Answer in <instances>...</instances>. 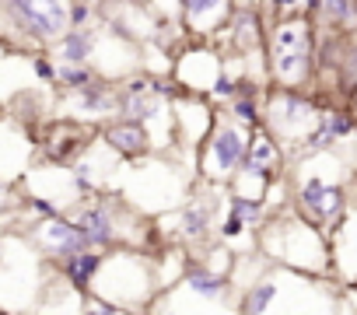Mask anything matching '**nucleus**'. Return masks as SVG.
I'll use <instances>...</instances> for the list:
<instances>
[{
  "mask_svg": "<svg viewBox=\"0 0 357 315\" xmlns=\"http://www.w3.org/2000/svg\"><path fill=\"white\" fill-rule=\"evenodd\" d=\"M333 249V280L357 284V207H347L340 224L329 231Z\"/></svg>",
  "mask_w": 357,
  "mask_h": 315,
  "instance_id": "obj_16",
  "label": "nucleus"
},
{
  "mask_svg": "<svg viewBox=\"0 0 357 315\" xmlns=\"http://www.w3.org/2000/svg\"><path fill=\"white\" fill-rule=\"evenodd\" d=\"M242 315H343V294L333 277H308L266 263L238 287Z\"/></svg>",
  "mask_w": 357,
  "mask_h": 315,
  "instance_id": "obj_1",
  "label": "nucleus"
},
{
  "mask_svg": "<svg viewBox=\"0 0 357 315\" xmlns=\"http://www.w3.org/2000/svg\"><path fill=\"white\" fill-rule=\"evenodd\" d=\"M102 140L123 158V162H137V158H147L154 154V144H151V133L144 130V123H133V119H109L102 130Z\"/></svg>",
  "mask_w": 357,
  "mask_h": 315,
  "instance_id": "obj_18",
  "label": "nucleus"
},
{
  "mask_svg": "<svg viewBox=\"0 0 357 315\" xmlns=\"http://www.w3.org/2000/svg\"><path fill=\"white\" fill-rule=\"evenodd\" d=\"M22 210V190L8 179H0V217H15Z\"/></svg>",
  "mask_w": 357,
  "mask_h": 315,
  "instance_id": "obj_20",
  "label": "nucleus"
},
{
  "mask_svg": "<svg viewBox=\"0 0 357 315\" xmlns=\"http://www.w3.org/2000/svg\"><path fill=\"white\" fill-rule=\"evenodd\" d=\"M172 112H175V140H178L175 151H186V154L197 158L200 144L207 140V133H211V126L218 119L214 105L204 95H186L183 91V95H175Z\"/></svg>",
  "mask_w": 357,
  "mask_h": 315,
  "instance_id": "obj_13",
  "label": "nucleus"
},
{
  "mask_svg": "<svg viewBox=\"0 0 357 315\" xmlns=\"http://www.w3.org/2000/svg\"><path fill=\"white\" fill-rule=\"evenodd\" d=\"M95 43H98V22L81 25V29H70L63 39H56V43L46 49V56H50L53 63H91Z\"/></svg>",
  "mask_w": 357,
  "mask_h": 315,
  "instance_id": "obj_19",
  "label": "nucleus"
},
{
  "mask_svg": "<svg viewBox=\"0 0 357 315\" xmlns=\"http://www.w3.org/2000/svg\"><path fill=\"white\" fill-rule=\"evenodd\" d=\"M221 70H225L221 49H218L214 43H193V39H190V46H183V49L175 53L168 77L178 84V91L204 95V98H207V95L214 91Z\"/></svg>",
  "mask_w": 357,
  "mask_h": 315,
  "instance_id": "obj_10",
  "label": "nucleus"
},
{
  "mask_svg": "<svg viewBox=\"0 0 357 315\" xmlns=\"http://www.w3.org/2000/svg\"><path fill=\"white\" fill-rule=\"evenodd\" d=\"M284 179H287V190H291V207L305 221L319 224L329 235L350 207V200H347V169L340 162L336 147L301 151L294 158V169L284 172Z\"/></svg>",
  "mask_w": 357,
  "mask_h": 315,
  "instance_id": "obj_2",
  "label": "nucleus"
},
{
  "mask_svg": "<svg viewBox=\"0 0 357 315\" xmlns=\"http://www.w3.org/2000/svg\"><path fill=\"white\" fill-rule=\"evenodd\" d=\"M36 154H39L36 130L11 112H0V179L18 186L29 176Z\"/></svg>",
  "mask_w": 357,
  "mask_h": 315,
  "instance_id": "obj_11",
  "label": "nucleus"
},
{
  "mask_svg": "<svg viewBox=\"0 0 357 315\" xmlns=\"http://www.w3.org/2000/svg\"><path fill=\"white\" fill-rule=\"evenodd\" d=\"M249 140H252L249 126L235 123L228 112H218L207 140L197 151V179L214 183V186H228L238 176V169L245 165Z\"/></svg>",
  "mask_w": 357,
  "mask_h": 315,
  "instance_id": "obj_9",
  "label": "nucleus"
},
{
  "mask_svg": "<svg viewBox=\"0 0 357 315\" xmlns=\"http://www.w3.org/2000/svg\"><path fill=\"white\" fill-rule=\"evenodd\" d=\"M305 15L319 36L357 32V0H305Z\"/></svg>",
  "mask_w": 357,
  "mask_h": 315,
  "instance_id": "obj_17",
  "label": "nucleus"
},
{
  "mask_svg": "<svg viewBox=\"0 0 357 315\" xmlns=\"http://www.w3.org/2000/svg\"><path fill=\"white\" fill-rule=\"evenodd\" d=\"M326 105L298 88H266L263 95V130L280 144L287 158H298L308 151V140L315 137L322 123Z\"/></svg>",
  "mask_w": 357,
  "mask_h": 315,
  "instance_id": "obj_8",
  "label": "nucleus"
},
{
  "mask_svg": "<svg viewBox=\"0 0 357 315\" xmlns=\"http://www.w3.org/2000/svg\"><path fill=\"white\" fill-rule=\"evenodd\" d=\"M235 11V0H178V22H183L186 39L193 43H214L218 32L228 25Z\"/></svg>",
  "mask_w": 357,
  "mask_h": 315,
  "instance_id": "obj_14",
  "label": "nucleus"
},
{
  "mask_svg": "<svg viewBox=\"0 0 357 315\" xmlns=\"http://www.w3.org/2000/svg\"><path fill=\"white\" fill-rule=\"evenodd\" d=\"M256 249L273 266L298 270L308 277H333L329 235L319 224L305 221L294 207L273 210L263 217V224L256 231Z\"/></svg>",
  "mask_w": 357,
  "mask_h": 315,
  "instance_id": "obj_3",
  "label": "nucleus"
},
{
  "mask_svg": "<svg viewBox=\"0 0 357 315\" xmlns=\"http://www.w3.org/2000/svg\"><path fill=\"white\" fill-rule=\"evenodd\" d=\"M60 105H63L60 116L77 119V123L98 130V126H105L109 119L119 116V88H116L112 81H102V77H98V81H91V84H84V88L63 91Z\"/></svg>",
  "mask_w": 357,
  "mask_h": 315,
  "instance_id": "obj_12",
  "label": "nucleus"
},
{
  "mask_svg": "<svg viewBox=\"0 0 357 315\" xmlns=\"http://www.w3.org/2000/svg\"><path fill=\"white\" fill-rule=\"evenodd\" d=\"M144 315H242L238 284L231 273H221L190 256L186 273L161 287Z\"/></svg>",
  "mask_w": 357,
  "mask_h": 315,
  "instance_id": "obj_5",
  "label": "nucleus"
},
{
  "mask_svg": "<svg viewBox=\"0 0 357 315\" xmlns=\"http://www.w3.org/2000/svg\"><path fill=\"white\" fill-rule=\"evenodd\" d=\"M32 56L36 53H25V49H15L8 43H0V105L4 109L18 95H25L39 84L36 70H32Z\"/></svg>",
  "mask_w": 357,
  "mask_h": 315,
  "instance_id": "obj_15",
  "label": "nucleus"
},
{
  "mask_svg": "<svg viewBox=\"0 0 357 315\" xmlns=\"http://www.w3.org/2000/svg\"><path fill=\"white\" fill-rule=\"evenodd\" d=\"M158 291H161L158 252H147V249H109L102 256L98 273L91 277L84 294L102 298V301H109L116 308H126L133 315H144Z\"/></svg>",
  "mask_w": 357,
  "mask_h": 315,
  "instance_id": "obj_6",
  "label": "nucleus"
},
{
  "mask_svg": "<svg viewBox=\"0 0 357 315\" xmlns=\"http://www.w3.org/2000/svg\"><path fill=\"white\" fill-rule=\"evenodd\" d=\"M74 0H0V43L25 53H46L70 32Z\"/></svg>",
  "mask_w": 357,
  "mask_h": 315,
  "instance_id": "obj_7",
  "label": "nucleus"
},
{
  "mask_svg": "<svg viewBox=\"0 0 357 315\" xmlns=\"http://www.w3.org/2000/svg\"><path fill=\"white\" fill-rule=\"evenodd\" d=\"M266 81L270 88L308 91L319 77V32L308 15H287L266 22Z\"/></svg>",
  "mask_w": 357,
  "mask_h": 315,
  "instance_id": "obj_4",
  "label": "nucleus"
}]
</instances>
